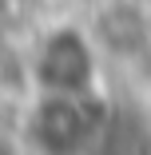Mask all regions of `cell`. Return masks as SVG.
Masks as SVG:
<instances>
[]
</instances>
